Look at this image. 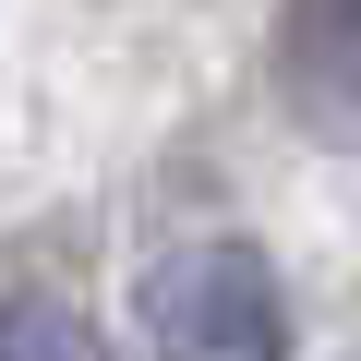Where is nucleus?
<instances>
[{
    "label": "nucleus",
    "mask_w": 361,
    "mask_h": 361,
    "mask_svg": "<svg viewBox=\"0 0 361 361\" xmlns=\"http://www.w3.org/2000/svg\"><path fill=\"white\" fill-rule=\"evenodd\" d=\"M277 109L325 157H361V0H277Z\"/></svg>",
    "instance_id": "f03ea898"
},
{
    "label": "nucleus",
    "mask_w": 361,
    "mask_h": 361,
    "mask_svg": "<svg viewBox=\"0 0 361 361\" xmlns=\"http://www.w3.org/2000/svg\"><path fill=\"white\" fill-rule=\"evenodd\" d=\"M157 361H289V289L253 241H180L133 289Z\"/></svg>",
    "instance_id": "f257e3e1"
},
{
    "label": "nucleus",
    "mask_w": 361,
    "mask_h": 361,
    "mask_svg": "<svg viewBox=\"0 0 361 361\" xmlns=\"http://www.w3.org/2000/svg\"><path fill=\"white\" fill-rule=\"evenodd\" d=\"M0 361H121L73 301H0Z\"/></svg>",
    "instance_id": "7ed1b4c3"
}]
</instances>
